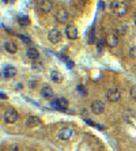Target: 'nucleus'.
<instances>
[{"instance_id":"f257e3e1","label":"nucleus","mask_w":136,"mask_h":151,"mask_svg":"<svg viewBox=\"0 0 136 151\" xmlns=\"http://www.w3.org/2000/svg\"><path fill=\"white\" fill-rule=\"evenodd\" d=\"M110 7H112L113 12L118 16H124L128 12V4L125 1H112Z\"/></svg>"},{"instance_id":"f03ea898","label":"nucleus","mask_w":136,"mask_h":151,"mask_svg":"<svg viewBox=\"0 0 136 151\" xmlns=\"http://www.w3.org/2000/svg\"><path fill=\"white\" fill-rule=\"evenodd\" d=\"M18 119H19V113H18L15 109H12V107L7 109V110L3 113V120L6 124L15 123V121H18Z\"/></svg>"},{"instance_id":"7ed1b4c3","label":"nucleus","mask_w":136,"mask_h":151,"mask_svg":"<svg viewBox=\"0 0 136 151\" xmlns=\"http://www.w3.org/2000/svg\"><path fill=\"white\" fill-rule=\"evenodd\" d=\"M106 98H108V101H110V102H117V101H120V98H121V91L116 87L109 88L108 91H106Z\"/></svg>"},{"instance_id":"20e7f679","label":"nucleus","mask_w":136,"mask_h":151,"mask_svg":"<svg viewBox=\"0 0 136 151\" xmlns=\"http://www.w3.org/2000/svg\"><path fill=\"white\" fill-rule=\"evenodd\" d=\"M90 107H91V112H93L94 114H101L102 112L105 110V103L99 100H95L91 102V106Z\"/></svg>"},{"instance_id":"39448f33","label":"nucleus","mask_w":136,"mask_h":151,"mask_svg":"<svg viewBox=\"0 0 136 151\" xmlns=\"http://www.w3.org/2000/svg\"><path fill=\"white\" fill-rule=\"evenodd\" d=\"M48 40L51 41L52 44H58L60 40H61V34L56 27H53L51 32L48 33Z\"/></svg>"},{"instance_id":"423d86ee","label":"nucleus","mask_w":136,"mask_h":151,"mask_svg":"<svg viewBox=\"0 0 136 151\" xmlns=\"http://www.w3.org/2000/svg\"><path fill=\"white\" fill-rule=\"evenodd\" d=\"M66 36L70 38V40H76L79 36L78 33V29H76V26L75 25H68L66 27Z\"/></svg>"},{"instance_id":"0eeeda50","label":"nucleus","mask_w":136,"mask_h":151,"mask_svg":"<svg viewBox=\"0 0 136 151\" xmlns=\"http://www.w3.org/2000/svg\"><path fill=\"white\" fill-rule=\"evenodd\" d=\"M72 136V128L71 127H63L58 129V138L61 140H68Z\"/></svg>"},{"instance_id":"6e6552de","label":"nucleus","mask_w":136,"mask_h":151,"mask_svg":"<svg viewBox=\"0 0 136 151\" xmlns=\"http://www.w3.org/2000/svg\"><path fill=\"white\" fill-rule=\"evenodd\" d=\"M37 6H38V10L41 12H51L52 10H53V4H52V1H47V0L38 1Z\"/></svg>"},{"instance_id":"1a4fd4ad","label":"nucleus","mask_w":136,"mask_h":151,"mask_svg":"<svg viewBox=\"0 0 136 151\" xmlns=\"http://www.w3.org/2000/svg\"><path fill=\"white\" fill-rule=\"evenodd\" d=\"M26 125L30 128L38 127V125H41V119H39L38 116H29L26 119Z\"/></svg>"},{"instance_id":"9d476101","label":"nucleus","mask_w":136,"mask_h":151,"mask_svg":"<svg viewBox=\"0 0 136 151\" xmlns=\"http://www.w3.org/2000/svg\"><path fill=\"white\" fill-rule=\"evenodd\" d=\"M52 105L56 106L57 109L64 110V109H67V106H68V101H67L66 98H63V97H58V98H56V100L52 102Z\"/></svg>"},{"instance_id":"9b49d317","label":"nucleus","mask_w":136,"mask_h":151,"mask_svg":"<svg viewBox=\"0 0 136 151\" xmlns=\"http://www.w3.org/2000/svg\"><path fill=\"white\" fill-rule=\"evenodd\" d=\"M117 45H118V37H117V34H109L106 37V46L116 48Z\"/></svg>"},{"instance_id":"f8f14e48","label":"nucleus","mask_w":136,"mask_h":151,"mask_svg":"<svg viewBox=\"0 0 136 151\" xmlns=\"http://www.w3.org/2000/svg\"><path fill=\"white\" fill-rule=\"evenodd\" d=\"M53 88L51 86H48V84H44V87L41 88V96L45 98V100H51L52 97H53Z\"/></svg>"},{"instance_id":"ddd939ff","label":"nucleus","mask_w":136,"mask_h":151,"mask_svg":"<svg viewBox=\"0 0 136 151\" xmlns=\"http://www.w3.org/2000/svg\"><path fill=\"white\" fill-rule=\"evenodd\" d=\"M56 19L60 22V23H66L68 20V12L64 10V8H60L57 12H56Z\"/></svg>"},{"instance_id":"4468645a","label":"nucleus","mask_w":136,"mask_h":151,"mask_svg":"<svg viewBox=\"0 0 136 151\" xmlns=\"http://www.w3.org/2000/svg\"><path fill=\"white\" fill-rule=\"evenodd\" d=\"M3 75H4V78H14V76L16 75V68L15 67H11V65L4 67Z\"/></svg>"},{"instance_id":"2eb2a0df","label":"nucleus","mask_w":136,"mask_h":151,"mask_svg":"<svg viewBox=\"0 0 136 151\" xmlns=\"http://www.w3.org/2000/svg\"><path fill=\"white\" fill-rule=\"evenodd\" d=\"M4 49H6L8 53H16L18 46H16V44L12 42V41H6V42H4Z\"/></svg>"},{"instance_id":"dca6fc26","label":"nucleus","mask_w":136,"mask_h":151,"mask_svg":"<svg viewBox=\"0 0 136 151\" xmlns=\"http://www.w3.org/2000/svg\"><path fill=\"white\" fill-rule=\"evenodd\" d=\"M26 56H27V57H29L30 60H33V61H34V60H37V59L39 57V52L37 51L35 48H29V49L26 51Z\"/></svg>"},{"instance_id":"f3484780","label":"nucleus","mask_w":136,"mask_h":151,"mask_svg":"<svg viewBox=\"0 0 136 151\" xmlns=\"http://www.w3.org/2000/svg\"><path fill=\"white\" fill-rule=\"evenodd\" d=\"M51 79L53 80L54 83H60V82H63V75L58 71H56V70H52L51 71Z\"/></svg>"},{"instance_id":"a211bd4d","label":"nucleus","mask_w":136,"mask_h":151,"mask_svg":"<svg viewBox=\"0 0 136 151\" xmlns=\"http://www.w3.org/2000/svg\"><path fill=\"white\" fill-rule=\"evenodd\" d=\"M18 23L20 26H23V27H27V26H30V19H29V16L26 15H20L18 18Z\"/></svg>"},{"instance_id":"6ab92c4d","label":"nucleus","mask_w":136,"mask_h":151,"mask_svg":"<svg viewBox=\"0 0 136 151\" xmlns=\"http://www.w3.org/2000/svg\"><path fill=\"white\" fill-rule=\"evenodd\" d=\"M31 68H33L34 71H44V64L39 63V61H35V63H33Z\"/></svg>"},{"instance_id":"aec40b11","label":"nucleus","mask_w":136,"mask_h":151,"mask_svg":"<svg viewBox=\"0 0 136 151\" xmlns=\"http://www.w3.org/2000/svg\"><path fill=\"white\" fill-rule=\"evenodd\" d=\"M106 45V41H98V46H97V51H98V53H101L102 52V49H104V46Z\"/></svg>"},{"instance_id":"412c9836","label":"nucleus","mask_w":136,"mask_h":151,"mask_svg":"<svg viewBox=\"0 0 136 151\" xmlns=\"http://www.w3.org/2000/svg\"><path fill=\"white\" fill-rule=\"evenodd\" d=\"M129 57H131V59H135L136 60V46H132V48L129 49Z\"/></svg>"},{"instance_id":"4be33fe9","label":"nucleus","mask_w":136,"mask_h":151,"mask_svg":"<svg viewBox=\"0 0 136 151\" xmlns=\"http://www.w3.org/2000/svg\"><path fill=\"white\" fill-rule=\"evenodd\" d=\"M18 37H19L22 41H25V44H29V42H30V38H29V37H26V36H23V34H19Z\"/></svg>"},{"instance_id":"5701e85b","label":"nucleus","mask_w":136,"mask_h":151,"mask_svg":"<svg viewBox=\"0 0 136 151\" xmlns=\"http://www.w3.org/2000/svg\"><path fill=\"white\" fill-rule=\"evenodd\" d=\"M131 97H132L133 100H136V86L131 87Z\"/></svg>"},{"instance_id":"b1692460","label":"nucleus","mask_w":136,"mask_h":151,"mask_svg":"<svg viewBox=\"0 0 136 151\" xmlns=\"http://www.w3.org/2000/svg\"><path fill=\"white\" fill-rule=\"evenodd\" d=\"M78 90L82 93V94H87V91H86L85 88H83V86H82V84H79V86H78Z\"/></svg>"},{"instance_id":"393cba45","label":"nucleus","mask_w":136,"mask_h":151,"mask_svg":"<svg viewBox=\"0 0 136 151\" xmlns=\"http://www.w3.org/2000/svg\"><path fill=\"white\" fill-rule=\"evenodd\" d=\"M18 150H19L18 146H11V147H10V151H18Z\"/></svg>"},{"instance_id":"a878e982","label":"nucleus","mask_w":136,"mask_h":151,"mask_svg":"<svg viewBox=\"0 0 136 151\" xmlns=\"http://www.w3.org/2000/svg\"><path fill=\"white\" fill-rule=\"evenodd\" d=\"M29 84H30V86H29L30 88H34V87H35V82H30Z\"/></svg>"},{"instance_id":"bb28decb","label":"nucleus","mask_w":136,"mask_h":151,"mask_svg":"<svg viewBox=\"0 0 136 151\" xmlns=\"http://www.w3.org/2000/svg\"><path fill=\"white\" fill-rule=\"evenodd\" d=\"M20 88H22V84L18 83V84H16V87H15V90H20Z\"/></svg>"},{"instance_id":"cd10ccee","label":"nucleus","mask_w":136,"mask_h":151,"mask_svg":"<svg viewBox=\"0 0 136 151\" xmlns=\"http://www.w3.org/2000/svg\"><path fill=\"white\" fill-rule=\"evenodd\" d=\"M135 23H136V18H135Z\"/></svg>"}]
</instances>
